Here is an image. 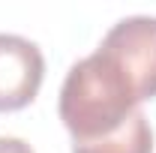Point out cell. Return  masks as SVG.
I'll use <instances>...</instances> for the list:
<instances>
[{
  "instance_id": "7a4b0ae2",
  "label": "cell",
  "mask_w": 156,
  "mask_h": 153,
  "mask_svg": "<svg viewBox=\"0 0 156 153\" xmlns=\"http://www.w3.org/2000/svg\"><path fill=\"white\" fill-rule=\"evenodd\" d=\"M129 84L138 102L156 96V18L129 15L117 21L96 48Z\"/></svg>"
},
{
  "instance_id": "5b68a950",
  "label": "cell",
  "mask_w": 156,
  "mask_h": 153,
  "mask_svg": "<svg viewBox=\"0 0 156 153\" xmlns=\"http://www.w3.org/2000/svg\"><path fill=\"white\" fill-rule=\"evenodd\" d=\"M0 153H33V147L21 138H6L0 135Z\"/></svg>"
},
{
  "instance_id": "6da1fadb",
  "label": "cell",
  "mask_w": 156,
  "mask_h": 153,
  "mask_svg": "<svg viewBox=\"0 0 156 153\" xmlns=\"http://www.w3.org/2000/svg\"><path fill=\"white\" fill-rule=\"evenodd\" d=\"M138 111V99L114 66L93 51L78 60L60 87V120L72 141H96L117 132Z\"/></svg>"
},
{
  "instance_id": "3957f363",
  "label": "cell",
  "mask_w": 156,
  "mask_h": 153,
  "mask_svg": "<svg viewBox=\"0 0 156 153\" xmlns=\"http://www.w3.org/2000/svg\"><path fill=\"white\" fill-rule=\"evenodd\" d=\"M45 75V57L36 42L0 33V111H18L36 99Z\"/></svg>"
},
{
  "instance_id": "277c9868",
  "label": "cell",
  "mask_w": 156,
  "mask_h": 153,
  "mask_svg": "<svg viewBox=\"0 0 156 153\" xmlns=\"http://www.w3.org/2000/svg\"><path fill=\"white\" fill-rule=\"evenodd\" d=\"M72 153H153V132L147 117L135 111L117 132L96 141H72Z\"/></svg>"
}]
</instances>
